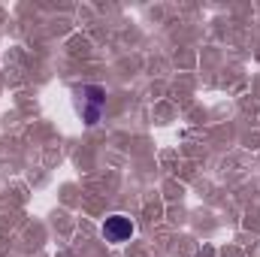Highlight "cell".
I'll use <instances>...</instances> for the list:
<instances>
[{
	"instance_id": "cell-1",
	"label": "cell",
	"mask_w": 260,
	"mask_h": 257,
	"mask_svg": "<svg viewBox=\"0 0 260 257\" xmlns=\"http://www.w3.org/2000/svg\"><path fill=\"white\" fill-rule=\"evenodd\" d=\"M79 109H82V121L85 124H97L100 121V115H103V109H106V91L100 88V85H85L82 91H79Z\"/></svg>"
},
{
	"instance_id": "cell-2",
	"label": "cell",
	"mask_w": 260,
	"mask_h": 257,
	"mask_svg": "<svg viewBox=\"0 0 260 257\" xmlns=\"http://www.w3.org/2000/svg\"><path fill=\"white\" fill-rule=\"evenodd\" d=\"M103 236H106V242H127L130 236H133V221L124 218V215H112V218H106V224H103Z\"/></svg>"
}]
</instances>
